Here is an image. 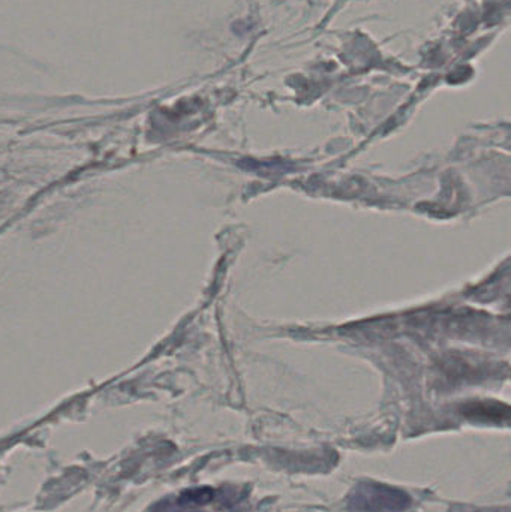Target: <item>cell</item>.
Returning a JSON list of instances; mask_svg holds the SVG:
<instances>
[{
	"label": "cell",
	"mask_w": 511,
	"mask_h": 512,
	"mask_svg": "<svg viewBox=\"0 0 511 512\" xmlns=\"http://www.w3.org/2000/svg\"><path fill=\"white\" fill-rule=\"evenodd\" d=\"M353 512H402L411 507V498L404 490L378 483H360L347 498Z\"/></svg>",
	"instance_id": "obj_1"
},
{
	"label": "cell",
	"mask_w": 511,
	"mask_h": 512,
	"mask_svg": "<svg viewBox=\"0 0 511 512\" xmlns=\"http://www.w3.org/2000/svg\"><path fill=\"white\" fill-rule=\"evenodd\" d=\"M213 496H215V493H213V490L209 489V487L186 490V492H183L182 495L179 496V499H177V504L182 505V507L209 504Z\"/></svg>",
	"instance_id": "obj_2"
},
{
	"label": "cell",
	"mask_w": 511,
	"mask_h": 512,
	"mask_svg": "<svg viewBox=\"0 0 511 512\" xmlns=\"http://www.w3.org/2000/svg\"><path fill=\"white\" fill-rule=\"evenodd\" d=\"M150 512H200V511H182L180 510V505L177 504H168V502H162V504L156 505L155 510Z\"/></svg>",
	"instance_id": "obj_3"
}]
</instances>
